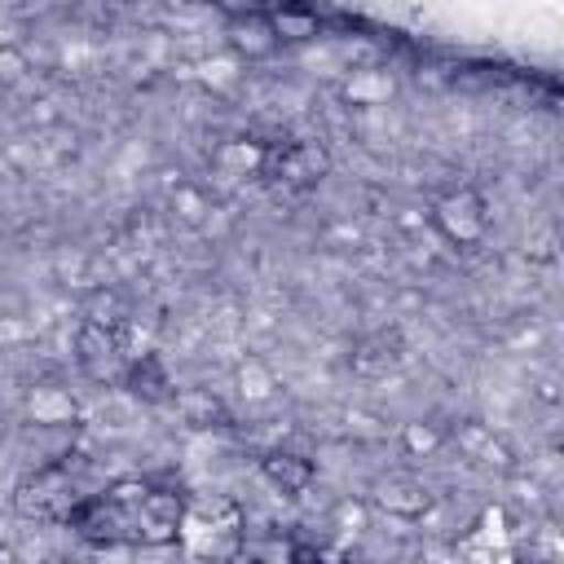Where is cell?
<instances>
[{"label":"cell","mask_w":564,"mask_h":564,"mask_svg":"<svg viewBox=\"0 0 564 564\" xmlns=\"http://www.w3.org/2000/svg\"><path fill=\"white\" fill-rule=\"evenodd\" d=\"M436 225H441L454 242H476V238L485 234V225H489L480 194H471V189L445 194V198L436 203Z\"/></svg>","instance_id":"cell-1"},{"label":"cell","mask_w":564,"mask_h":564,"mask_svg":"<svg viewBox=\"0 0 564 564\" xmlns=\"http://www.w3.org/2000/svg\"><path fill=\"white\" fill-rule=\"evenodd\" d=\"M322 167H326V154H322L317 145H286V150L278 154V172H282L291 185H308V181H317Z\"/></svg>","instance_id":"cell-2"},{"label":"cell","mask_w":564,"mask_h":564,"mask_svg":"<svg viewBox=\"0 0 564 564\" xmlns=\"http://www.w3.org/2000/svg\"><path fill=\"white\" fill-rule=\"evenodd\" d=\"M264 476H269L282 494H300V489L313 480V463L300 458V454H269V458H264Z\"/></svg>","instance_id":"cell-3"},{"label":"cell","mask_w":564,"mask_h":564,"mask_svg":"<svg viewBox=\"0 0 564 564\" xmlns=\"http://www.w3.org/2000/svg\"><path fill=\"white\" fill-rule=\"evenodd\" d=\"M379 502H383L388 511H397V516H423L427 494H423L414 480H388L383 494H379Z\"/></svg>","instance_id":"cell-4"},{"label":"cell","mask_w":564,"mask_h":564,"mask_svg":"<svg viewBox=\"0 0 564 564\" xmlns=\"http://www.w3.org/2000/svg\"><path fill=\"white\" fill-rule=\"evenodd\" d=\"M234 44H238V48H247L251 57H264V53H273L278 35H273V26H269V22L247 18V22H234Z\"/></svg>","instance_id":"cell-5"},{"label":"cell","mask_w":564,"mask_h":564,"mask_svg":"<svg viewBox=\"0 0 564 564\" xmlns=\"http://www.w3.org/2000/svg\"><path fill=\"white\" fill-rule=\"evenodd\" d=\"M269 26H273L278 40H308V35H317V18L313 13H300V9H282Z\"/></svg>","instance_id":"cell-6"},{"label":"cell","mask_w":564,"mask_h":564,"mask_svg":"<svg viewBox=\"0 0 564 564\" xmlns=\"http://www.w3.org/2000/svg\"><path fill=\"white\" fill-rule=\"evenodd\" d=\"M0 66H4V79H18V75L26 70L22 53H13V48H4V53H0Z\"/></svg>","instance_id":"cell-7"}]
</instances>
